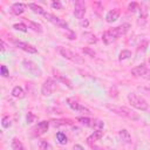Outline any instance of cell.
Returning <instances> with one entry per match:
<instances>
[{
    "label": "cell",
    "mask_w": 150,
    "mask_h": 150,
    "mask_svg": "<svg viewBox=\"0 0 150 150\" xmlns=\"http://www.w3.org/2000/svg\"><path fill=\"white\" fill-rule=\"evenodd\" d=\"M128 7H129V9H130V11L135 12V11H136V9L138 8V5H137V2H130Z\"/></svg>",
    "instance_id": "36"
},
{
    "label": "cell",
    "mask_w": 150,
    "mask_h": 150,
    "mask_svg": "<svg viewBox=\"0 0 150 150\" xmlns=\"http://www.w3.org/2000/svg\"><path fill=\"white\" fill-rule=\"evenodd\" d=\"M128 101H129V103H130L134 108H136V109H138V110H146V109H148V103H146V101H145L142 96H139V95H137V94H135V93L128 94Z\"/></svg>",
    "instance_id": "3"
},
{
    "label": "cell",
    "mask_w": 150,
    "mask_h": 150,
    "mask_svg": "<svg viewBox=\"0 0 150 150\" xmlns=\"http://www.w3.org/2000/svg\"><path fill=\"white\" fill-rule=\"evenodd\" d=\"M70 120H59L54 121V125H64V124H70Z\"/></svg>",
    "instance_id": "32"
},
{
    "label": "cell",
    "mask_w": 150,
    "mask_h": 150,
    "mask_svg": "<svg viewBox=\"0 0 150 150\" xmlns=\"http://www.w3.org/2000/svg\"><path fill=\"white\" fill-rule=\"evenodd\" d=\"M107 108L110 111L118 115V116H122V117H125V118H129V120H132V121L139 120V116L135 111H132L131 109H129L127 107H121V105H115V104H107Z\"/></svg>",
    "instance_id": "1"
},
{
    "label": "cell",
    "mask_w": 150,
    "mask_h": 150,
    "mask_svg": "<svg viewBox=\"0 0 150 150\" xmlns=\"http://www.w3.org/2000/svg\"><path fill=\"white\" fill-rule=\"evenodd\" d=\"M55 89H56V82L53 79H47L41 87V93L45 96H49L54 93Z\"/></svg>",
    "instance_id": "5"
},
{
    "label": "cell",
    "mask_w": 150,
    "mask_h": 150,
    "mask_svg": "<svg viewBox=\"0 0 150 150\" xmlns=\"http://www.w3.org/2000/svg\"><path fill=\"white\" fill-rule=\"evenodd\" d=\"M56 50H57V53H59L62 57H64V59H67V60H69V61H71V62H75V63H77V64H83V63H84L83 59H82L79 54H76V53H74L73 50H70L69 48L59 46V47H56Z\"/></svg>",
    "instance_id": "2"
},
{
    "label": "cell",
    "mask_w": 150,
    "mask_h": 150,
    "mask_svg": "<svg viewBox=\"0 0 150 150\" xmlns=\"http://www.w3.org/2000/svg\"><path fill=\"white\" fill-rule=\"evenodd\" d=\"M74 150H84V149H83L82 145H80V144H75V145H74Z\"/></svg>",
    "instance_id": "40"
},
{
    "label": "cell",
    "mask_w": 150,
    "mask_h": 150,
    "mask_svg": "<svg viewBox=\"0 0 150 150\" xmlns=\"http://www.w3.org/2000/svg\"><path fill=\"white\" fill-rule=\"evenodd\" d=\"M82 52H83L84 54H87L88 56H90V57H94V56L96 55V53H95L93 49H90V48H83Z\"/></svg>",
    "instance_id": "31"
},
{
    "label": "cell",
    "mask_w": 150,
    "mask_h": 150,
    "mask_svg": "<svg viewBox=\"0 0 150 150\" xmlns=\"http://www.w3.org/2000/svg\"><path fill=\"white\" fill-rule=\"evenodd\" d=\"M130 56H131V52L128 50V49H124V50H122V52L120 53L118 60H120V61H122V60H127V59H129Z\"/></svg>",
    "instance_id": "25"
},
{
    "label": "cell",
    "mask_w": 150,
    "mask_h": 150,
    "mask_svg": "<svg viewBox=\"0 0 150 150\" xmlns=\"http://www.w3.org/2000/svg\"><path fill=\"white\" fill-rule=\"evenodd\" d=\"M52 7L55 8V9H61L62 8V5H61L60 1H53L52 2Z\"/></svg>",
    "instance_id": "35"
},
{
    "label": "cell",
    "mask_w": 150,
    "mask_h": 150,
    "mask_svg": "<svg viewBox=\"0 0 150 150\" xmlns=\"http://www.w3.org/2000/svg\"><path fill=\"white\" fill-rule=\"evenodd\" d=\"M116 39H117V38L115 36V34L112 33L111 29L105 30V32L102 34V40H103V42H104L105 45H110V43H112Z\"/></svg>",
    "instance_id": "13"
},
{
    "label": "cell",
    "mask_w": 150,
    "mask_h": 150,
    "mask_svg": "<svg viewBox=\"0 0 150 150\" xmlns=\"http://www.w3.org/2000/svg\"><path fill=\"white\" fill-rule=\"evenodd\" d=\"M0 43H1V52H5V49H6V43H5V41L1 40Z\"/></svg>",
    "instance_id": "39"
},
{
    "label": "cell",
    "mask_w": 150,
    "mask_h": 150,
    "mask_svg": "<svg viewBox=\"0 0 150 150\" xmlns=\"http://www.w3.org/2000/svg\"><path fill=\"white\" fill-rule=\"evenodd\" d=\"M83 39H84L88 43H96V42H97L96 36H95L93 33H88V32H84V33H83Z\"/></svg>",
    "instance_id": "20"
},
{
    "label": "cell",
    "mask_w": 150,
    "mask_h": 150,
    "mask_svg": "<svg viewBox=\"0 0 150 150\" xmlns=\"http://www.w3.org/2000/svg\"><path fill=\"white\" fill-rule=\"evenodd\" d=\"M12 95H13L14 97H16V98H21V97L25 96V93H23V90H22L21 87L16 86V87L13 88V90H12Z\"/></svg>",
    "instance_id": "21"
},
{
    "label": "cell",
    "mask_w": 150,
    "mask_h": 150,
    "mask_svg": "<svg viewBox=\"0 0 150 150\" xmlns=\"http://www.w3.org/2000/svg\"><path fill=\"white\" fill-rule=\"evenodd\" d=\"M55 79L57 80V81H60V82H62V83H64L68 88H70V89H73V83H71V81L69 80V79H67L64 75H62V74H60V73H57V71H55Z\"/></svg>",
    "instance_id": "14"
},
{
    "label": "cell",
    "mask_w": 150,
    "mask_h": 150,
    "mask_svg": "<svg viewBox=\"0 0 150 150\" xmlns=\"http://www.w3.org/2000/svg\"><path fill=\"white\" fill-rule=\"evenodd\" d=\"M11 124H12V122H11L9 116H4V117L1 118V125H2L4 128H9Z\"/></svg>",
    "instance_id": "29"
},
{
    "label": "cell",
    "mask_w": 150,
    "mask_h": 150,
    "mask_svg": "<svg viewBox=\"0 0 150 150\" xmlns=\"http://www.w3.org/2000/svg\"><path fill=\"white\" fill-rule=\"evenodd\" d=\"M120 14H121L120 8H114V9H111V11H109V12L107 13V15H105V21L109 22V23H111V22H114V21H116V20L118 19Z\"/></svg>",
    "instance_id": "11"
},
{
    "label": "cell",
    "mask_w": 150,
    "mask_h": 150,
    "mask_svg": "<svg viewBox=\"0 0 150 150\" xmlns=\"http://www.w3.org/2000/svg\"><path fill=\"white\" fill-rule=\"evenodd\" d=\"M28 7H29L34 13H38V14H40V15H45V14H46V11H45L41 6H39V5H36V4L30 2V4H28Z\"/></svg>",
    "instance_id": "17"
},
{
    "label": "cell",
    "mask_w": 150,
    "mask_h": 150,
    "mask_svg": "<svg viewBox=\"0 0 150 150\" xmlns=\"http://www.w3.org/2000/svg\"><path fill=\"white\" fill-rule=\"evenodd\" d=\"M146 11L144 9V8H141L139 9V18H138V23L141 25V26H144L145 25V22H146Z\"/></svg>",
    "instance_id": "22"
},
{
    "label": "cell",
    "mask_w": 150,
    "mask_h": 150,
    "mask_svg": "<svg viewBox=\"0 0 150 150\" xmlns=\"http://www.w3.org/2000/svg\"><path fill=\"white\" fill-rule=\"evenodd\" d=\"M14 45H15L18 48H20V49H22V50H25V52H27V53H29V54H35V53H38V49H36L34 46H32V45H29V43H27V42H22V41L15 40V41H14Z\"/></svg>",
    "instance_id": "10"
},
{
    "label": "cell",
    "mask_w": 150,
    "mask_h": 150,
    "mask_svg": "<svg viewBox=\"0 0 150 150\" xmlns=\"http://www.w3.org/2000/svg\"><path fill=\"white\" fill-rule=\"evenodd\" d=\"M131 74L134 76H141L143 79L150 80V69H148L145 64H139V66L132 68L131 69Z\"/></svg>",
    "instance_id": "7"
},
{
    "label": "cell",
    "mask_w": 150,
    "mask_h": 150,
    "mask_svg": "<svg viewBox=\"0 0 150 150\" xmlns=\"http://www.w3.org/2000/svg\"><path fill=\"white\" fill-rule=\"evenodd\" d=\"M22 66H23V68L29 73V74H32L33 76H40L41 75V69L38 67V64L36 63H34L33 61H30V60H23L22 61Z\"/></svg>",
    "instance_id": "4"
},
{
    "label": "cell",
    "mask_w": 150,
    "mask_h": 150,
    "mask_svg": "<svg viewBox=\"0 0 150 150\" xmlns=\"http://www.w3.org/2000/svg\"><path fill=\"white\" fill-rule=\"evenodd\" d=\"M118 136H120V138H121L124 143H127V144L131 143V135L129 134V131H128L127 129L120 130V131H118Z\"/></svg>",
    "instance_id": "16"
},
{
    "label": "cell",
    "mask_w": 150,
    "mask_h": 150,
    "mask_svg": "<svg viewBox=\"0 0 150 150\" xmlns=\"http://www.w3.org/2000/svg\"><path fill=\"white\" fill-rule=\"evenodd\" d=\"M77 121L81 122V124H83L86 127H91V123H93V121L89 120L88 117H77Z\"/></svg>",
    "instance_id": "28"
},
{
    "label": "cell",
    "mask_w": 150,
    "mask_h": 150,
    "mask_svg": "<svg viewBox=\"0 0 150 150\" xmlns=\"http://www.w3.org/2000/svg\"><path fill=\"white\" fill-rule=\"evenodd\" d=\"M48 127H49V124H48L47 121H41V122L38 123V129H40L41 132H46L47 129H48Z\"/></svg>",
    "instance_id": "26"
},
{
    "label": "cell",
    "mask_w": 150,
    "mask_h": 150,
    "mask_svg": "<svg viewBox=\"0 0 150 150\" xmlns=\"http://www.w3.org/2000/svg\"><path fill=\"white\" fill-rule=\"evenodd\" d=\"M103 136V132L101 131V130H96V131H94L89 137H88V143H91V142H95V141H98L101 137Z\"/></svg>",
    "instance_id": "18"
},
{
    "label": "cell",
    "mask_w": 150,
    "mask_h": 150,
    "mask_svg": "<svg viewBox=\"0 0 150 150\" xmlns=\"http://www.w3.org/2000/svg\"><path fill=\"white\" fill-rule=\"evenodd\" d=\"M39 149L40 150H52V145L47 141H40L39 143Z\"/></svg>",
    "instance_id": "27"
},
{
    "label": "cell",
    "mask_w": 150,
    "mask_h": 150,
    "mask_svg": "<svg viewBox=\"0 0 150 150\" xmlns=\"http://www.w3.org/2000/svg\"><path fill=\"white\" fill-rule=\"evenodd\" d=\"M69 39H71V40H73V39H76V35L73 34V33H70V34H69Z\"/></svg>",
    "instance_id": "41"
},
{
    "label": "cell",
    "mask_w": 150,
    "mask_h": 150,
    "mask_svg": "<svg viewBox=\"0 0 150 150\" xmlns=\"http://www.w3.org/2000/svg\"><path fill=\"white\" fill-rule=\"evenodd\" d=\"M84 13H86V5L82 0H77L75 2V7H74V14L75 16L81 21L84 16Z\"/></svg>",
    "instance_id": "9"
},
{
    "label": "cell",
    "mask_w": 150,
    "mask_h": 150,
    "mask_svg": "<svg viewBox=\"0 0 150 150\" xmlns=\"http://www.w3.org/2000/svg\"><path fill=\"white\" fill-rule=\"evenodd\" d=\"M56 139L59 141L60 144H66V143L68 142L66 134H63V132H61V131H59V132L56 134Z\"/></svg>",
    "instance_id": "24"
},
{
    "label": "cell",
    "mask_w": 150,
    "mask_h": 150,
    "mask_svg": "<svg viewBox=\"0 0 150 150\" xmlns=\"http://www.w3.org/2000/svg\"><path fill=\"white\" fill-rule=\"evenodd\" d=\"M43 16H45L48 21H50L52 23H54L55 26H57V27H60V28H63V29H68V23H67L63 19H61V18L54 15V14H50V13H48V12H46V14H45Z\"/></svg>",
    "instance_id": "6"
},
{
    "label": "cell",
    "mask_w": 150,
    "mask_h": 150,
    "mask_svg": "<svg viewBox=\"0 0 150 150\" xmlns=\"http://www.w3.org/2000/svg\"><path fill=\"white\" fill-rule=\"evenodd\" d=\"M25 9H26V5L22 4V2H15V4L12 6V12H13L14 14H16V15L22 14V13L25 12Z\"/></svg>",
    "instance_id": "15"
},
{
    "label": "cell",
    "mask_w": 150,
    "mask_h": 150,
    "mask_svg": "<svg viewBox=\"0 0 150 150\" xmlns=\"http://www.w3.org/2000/svg\"><path fill=\"white\" fill-rule=\"evenodd\" d=\"M11 145H12V150H25V146H23L22 142L18 138H13Z\"/></svg>",
    "instance_id": "19"
},
{
    "label": "cell",
    "mask_w": 150,
    "mask_h": 150,
    "mask_svg": "<svg viewBox=\"0 0 150 150\" xmlns=\"http://www.w3.org/2000/svg\"><path fill=\"white\" fill-rule=\"evenodd\" d=\"M129 27H130L129 23H123V25H121V26H117V27H115V28H111V30H112V33L115 34L116 38H120L121 35H124V34L128 32Z\"/></svg>",
    "instance_id": "12"
},
{
    "label": "cell",
    "mask_w": 150,
    "mask_h": 150,
    "mask_svg": "<svg viewBox=\"0 0 150 150\" xmlns=\"http://www.w3.org/2000/svg\"><path fill=\"white\" fill-rule=\"evenodd\" d=\"M91 127L96 130H102L103 127H104V123L101 121V120H93V123H91Z\"/></svg>",
    "instance_id": "23"
},
{
    "label": "cell",
    "mask_w": 150,
    "mask_h": 150,
    "mask_svg": "<svg viewBox=\"0 0 150 150\" xmlns=\"http://www.w3.org/2000/svg\"><path fill=\"white\" fill-rule=\"evenodd\" d=\"M13 28L16 30H20V32H27V26L23 23H15L13 26Z\"/></svg>",
    "instance_id": "30"
},
{
    "label": "cell",
    "mask_w": 150,
    "mask_h": 150,
    "mask_svg": "<svg viewBox=\"0 0 150 150\" xmlns=\"http://www.w3.org/2000/svg\"><path fill=\"white\" fill-rule=\"evenodd\" d=\"M80 23H81V26H82V27H84V28H87V27L89 26V20H88V19H82Z\"/></svg>",
    "instance_id": "37"
},
{
    "label": "cell",
    "mask_w": 150,
    "mask_h": 150,
    "mask_svg": "<svg viewBox=\"0 0 150 150\" xmlns=\"http://www.w3.org/2000/svg\"><path fill=\"white\" fill-rule=\"evenodd\" d=\"M67 102H68V105H69L73 110L79 111V112H82V114H86V115H89V114H90V110H89L88 108L83 107L81 103H79V102L75 101L74 98H68Z\"/></svg>",
    "instance_id": "8"
},
{
    "label": "cell",
    "mask_w": 150,
    "mask_h": 150,
    "mask_svg": "<svg viewBox=\"0 0 150 150\" xmlns=\"http://www.w3.org/2000/svg\"><path fill=\"white\" fill-rule=\"evenodd\" d=\"M29 25L33 27L34 30H38V32H41V30H42L41 27H40V25H38V23H35V22H33V21H29Z\"/></svg>",
    "instance_id": "34"
},
{
    "label": "cell",
    "mask_w": 150,
    "mask_h": 150,
    "mask_svg": "<svg viewBox=\"0 0 150 150\" xmlns=\"http://www.w3.org/2000/svg\"><path fill=\"white\" fill-rule=\"evenodd\" d=\"M0 73H1V75H2L4 77L8 76V74H9V73H8V69H7V67H6V66H4V64L0 67Z\"/></svg>",
    "instance_id": "33"
},
{
    "label": "cell",
    "mask_w": 150,
    "mask_h": 150,
    "mask_svg": "<svg viewBox=\"0 0 150 150\" xmlns=\"http://www.w3.org/2000/svg\"><path fill=\"white\" fill-rule=\"evenodd\" d=\"M26 118H27V123H32V122L34 121V115H33L32 112H28Z\"/></svg>",
    "instance_id": "38"
}]
</instances>
